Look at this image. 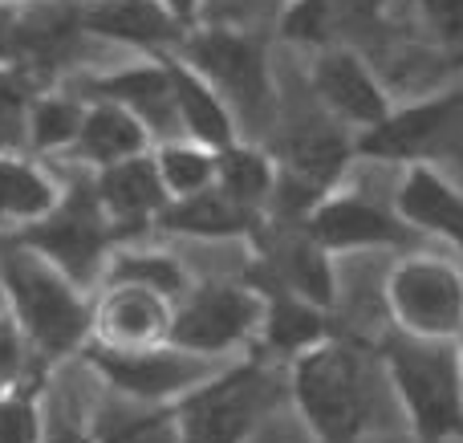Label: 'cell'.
<instances>
[{
    "label": "cell",
    "instance_id": "1",
    "mask_svg": "<svg viewBox=\"0 0 463 443\" xmlns=\"http://www.w3.org/2000/svg\"><path fill=\"white\" fill-rule=\"evenodd\" d=\"M378 366L354 342L321 338L285 363V399L313 443H366L374 423Z\"/></svg>",
    "mask_w": 463,
    "mask_h": 443
},
{
    "label": "cell",
    "instance_id": "2",
    "mask_svg": "<svg viewBox=\"0 0 463 443\" xmlns=\"http://www.w3.org/2000/svg\"><path fill=\"white\" fill-rule=\"evenodd\" d=\"M378 371L407 415L415 443L463 439V358L459 338L391 334L378 350Z\"/></svg>",
    "mask_w": 463,
    "mask_h": 443
},
{
    "label": "cell",
    "instance_id": "3",
    "mask_svg": "<svg viewBox=\"0 0 463 443\" xmlns=\"http://www.w3.org/2000/svg\"><path fill=\"white\" fill-rule=\"evenodd\" d=\"M285 379L269 366L260 350L220 363L200 387L175 399L179 443H244L277 411Z\"/></svg>",
    "mask_w": 463,
    "mask_h": 443
},
{
    "label": "cell",
    "instance_id": "4",
    "mask_svg": "<svg viewBox=\"0 0 463 443\" xmlns=\"http://www.w3.org/2000/svg\"><path fill=\"white\" fill-rule=\"evenodd\" d=\"M0 281L13 301L16 325L45 358H65L90 338V301L41 252L16 240L0 252Z\"/></svg>",
    "mask_w": 463,
    "mask_h": 443
},
{
    "label": "cell",
    "instance_id": "5",
    "mask_svg": "<svg viewBox=\"0 0 463 443\" xmlns=\"http://www.w3.org/2000/svg\"><path fill=\"white\" fill-rule=\"evenodd\" d=\"M171 53L187 61L220 98L232 106V114L264 118L277 102V78H272L269 41L236 24H208L195 21L184 29Z\"/></svg>",
    "mask_w": 463,
    "mask_h": 443
},
{
    "label": "cell",
    "instance_id": "6",
    "mask_svg": "<svg viewBox=\"0 0 463 443\" xmlns=\"http://www.w3.org/2000/svg\"><path fill=\"white\" fill-rule=\"evenodd\" d=\"M383 301L394 334L407 338H459L463 265L435 249H407L391 265Z\"/></svg>",
    "mask_w": 463,
    "mask_h": 443
},
{
    "label": "cell",
    "instance_id": "7",
    "mask_svg": "<svg viewBox=\"0 0 463 443\" xmlns=\"http://www.w3.org/2000/svg\"><path fill=\"white\" fill-rule=\"evenodd\" d=\"M264 314V293L244 281H192V289L171 309L167 342L200 358H240L256 350Z\"/></svg>",
    "mask_w": 463,
    "mask_h": 443
},
{
    "label": "cell",
    "instance_id": "8",
    "mask_svg": "<svg viewBox=\"0 0 463 443\" xmlns=\"http://www.w3.org/2000/svg\"><path fill=\"white\" fill-rule=\"evenodd\" d=\"M463 146V90L415 98L407 106H391L383 122L354 135V159H374L411 167L439 163L443 155Z\"/></svg>",
    "mask_w": 463,
    "mask_h": 443
},
{
    "label": "cell",
    "instance_id": "9",
    "mask_svg": "<svg viewBox=\"0 0 463 443\" xmlns=\"http://www.w3.org/2000/svg\"><path fill=\"white\" fill-rule=\"evenodd\" d=\"M114 240H118V236H114L110 220H106L102 203H98L94 179L70 187L65 200H57L45 216L33 220V228L21 236V244L41 252L49 265H57L73 285H81V289L98 281Z\"/></svg>",
    "mask_w": 463,
    "mask_h": 443
},
{
    "label": "cell",
    "instance_id": "10",
    "mask_svg": "<svg viewBox=\"0 0 463 443\" xmlns=\"http://www.w3.org/2000/svg\"><path fill=\"white\" fill-rule=\"evenodd\" d=\"M86 358L114 395L143 399V403H175L220 366L216 358H200L175 342H155L138 350H114L94 342Z\"/></svg>",
    "mask_w": 463,
    "mask_h": 443
},
{
    "label": "cell",
    "instance_id": "11",
    "mask_svg": "<svg viewBox=\"0 0 463 443\" xmlns=\"http://www.w3.org/2000/svg\"><path fill=\"white\" fill-rule=\"evenodd\" d=\"M252 244L256 269H260V281L256 285H272V289L297 293V297L313 301L321 309L337 306V273L334 260L317 240L309 236L305 220H277L264 216L256 224V232L248 236Z\"/></svg>",
    "mask_w": 463,
    "mask_h": 443
},
{
    "label": "cell",
    "instance_id": "12",
    "mask_svg": "<svg viewBox=\"0 0 463 443\" xmlns=\"http://www.w3.org/2000/svg\"><path fill=\"white\" fill-rule=\"evenodd\" d=\"M309 236L329 257H358V252H407L419 236L399 220V212L374 203L370 195L337 184L305 216Z\"/></svg>",
    "mask_w": 463,
    "mask_h": 443
},
{
    "label": "cell",
    "instance_id": "13",
    "mask_svg": "<svg viewBox=\"0 0 463 443\" xmlns=\"http://www.w3.org/2000/svg\"><path fill=\"white\" fill-rule=\"evenodd\" d=\"M309 90L321 102V110H326L334 122L350 127L354 135L374 127V122H383L394 106V98L386 94V86L374 73V65H370L358 49L345 45V41L313 49Z\"/></svg>",
    "mask_w": 463,
    "mask_h": 443
},
{
    "label": "cell",
    "instance_id": "14",
    "mask_svg": "<svg viewBox=\"0 0 463 443\" xmlns=\"http://www.w3.org/2000/svg\"><path fill=\"white\" fill-rule=\"evenodd\" d=\"M171 309H175V301L146 289V285L102 281V293L90 306V334L98 338V346L114 350L155 346V342H167Z\"/></svg>",
    "mask_w": 463,
    "mask_h": 443
},
{
    "label": "cell",
    "instance_id": "15",
    "mask_svg": "<svg viewBox=\"0 0 463 443\" xmlns=\"http://www.w3.org/2000/svg\"><path fill=\"white\" fill-rule=\"evenodd\" d=\"M391 208L419 240H448L463 252V187L443 175L439 163L402 167V184L394 187Z\"/></svg>",
    "mask_w": 463,
    "mask_h": 443
},
{
    "label": "cell",
    "instance_id": "16",
    "mask_svg": "<svg viewBox=\"0 0 463 443\" xmlns=\"http://www.w3.org/2000/svg\"><path fill=\"white\" fill-rule=\"evenodd\" d=\"M94 192L102 203L106 220H110L114 236H135V232H155V220L167 208V187H163L159 171H155L151 151L130 155L122 163L94 171Z\"/></svg>",
    "mask_w": 463,
    "mask_h": 443
},
{
    "label": "cell",
    "instance_id": "17",
    "mask_svg": "<svg viewBox=\"0 0 463 443\" xmlns=\"http://www.w3.org/2000/svg\"><path fill=\"white\" fill-rule=\"evenodd\" d=\"M86 98H106V102L130 110L151 138H175L179 135V118H175V102H171V78L163 53H146L143 61L118 65L110 73H98L94 81H86Z\"/></svg>",
    "mask_w": 463,
    "mask_h": 443
},
{
    "label": "cell",
    "instance_id": "18",
    "mask_svg": "<svg viewBox=\"0 0 463 443\" xmlns=\"http://www.w3.org/2000/svg\"><path fill=\"white\" fill-rule=\"evenodd\" d=\"M78 24L106 41L135 45L143 53H167L184 37V24L159 0H90L78 13Z\"/></svg>",
    "mask_w": 463,
    "mask_h": 443
},
{
    "label": "cell",
    "instance_id": "19",
    "mask_svg": "<svg viewBox=\"0 0 463 443\" xmlns=\"http://www.w3.org/2000/svg\"><path fill=\"white\" fill-rule=\"evenodd\" d=\"M163 65H167L171 78V102H175V118H179V135L192 138V143H203L212 151H224L228 143L240 138V122L232 114V106L187 61H179L175 53H163Z\"/></svg>",
    "mask_w": 463,
    "mask_h": 443
},
{
    "label": "cell",
    "instance_id": "20",
    "mask_svg": "<svg viewBox=\"0 0 463 443\" xmlns=\"http://www.w3.org/2000/svg\"><path fill=\"white\" fill-rule=\"evenodd\" d=\"M264 293V314H260V334H256V350L264 358H280L288 363L293 354L317 346L321 338L334 334L329 325V309L313 306V301L297 297V293L272 289V285H256Z\"/></svg>",
    "mask_w": 463,
    "mask_h": 443
},
{
    "label": "cell",
    "instance_id": "21",
    "mask_svg": "<svg viewBox=\"0 0 463 443\" xmlns=\"http://www.w3.org/2000/svg\"><path fill=\"white\" fill-rule=\"evenodd\" d=\"M260 220L252 212L236 208L224 192L203 187L195 195L171 200L155 220V232L163 236H184V240H248Z\"/></svg>",
    "mask_w": 463,
    "mask_h": 443
},
{
    "label": "cell",
    "instance_id": "22",
    "mask_svg": "<svg viewBox=\"0 0 463 443\" xmlns=\"http://www.w3.org/2000/svg\"><path fill=\"white\" fill-rule=\"evenodd\" d=\"M151 130L135 118L130 110L106 102V98H90V106L81 110V127L73 135V155L90 167H110V163H122L130 155L151 151Z\"/></svg>",
    "mask_w": 463,
    "mask_h": 443
},
{
    "label": "cell",
    "instance_id": "23",
    "mask_svg": "<svg viewBox=\"0 0 463 443\" xmlns=\"http://www.w3.org/2000/svg\"><path fill=\"white\" fill-rule=\"evenodd\" d=\"M216 192H224L236 208L252 212L256 220L269 216L272 192H277V159L264 146H252L244 138L216 151Z\"/></svg>",
    "mask_w": 463,
    "mask_h": 443
},
{
    "label": "cell",
    "instance_id": "24",
    "mask_svg": "<svg viewBox=\"0 0 463 443\" xmlns=\"http://www.w3.org/2000/svg\"><path fill=\"white\" fill-rule=\"evenodd\" d=\"M94 443H179L175 407L171 403H143V399L114 395L90 419Z\"/></svg>",
    "mask_w": 463,
    "mask_h": 443
},
{
    "label": "cell",
    "instance_id": "25",
    "mask_svg": "<svg viewBox=\"0 0 463 443\" xmlns=\"http://www.w3.org/2000/svg\"><path fill=\"white\" fill-rule=\"evenodd\" d=\"M102 281H130L146 285V289L163 293V297L179 301L192 289L195 277L187 273V265L167 249H110L102 269Z\"/></svg>",
    "mask_w": 463,
    "mask_h": 443
},
{
    "label": "cell",
    "instance_id": "26",
    "mask_svg": "<svg viewBox=\"0 0 463 443\" xmlns=\"http://www.w3.org/2000/svg\"><path fill=\"white\" fill-rule=\"evenodd\" d=\"M151 159L167 187V200H184V195H195L216 184V151L184 135L151 143Z\"/></svg>",
    "mask_w": 463,
    "mask_h": 443
},
{
    "label": "cell",
    "instance_id": "27",
    "mask_svg": "<svg viewBox=\"0 0 463 443\" xmlns=\"http://www.w3.org/2000/svg\"><path fill=\"white\" fill-rule=\"evenodd\" d=\"M366 0H288L280 33L297 45H334L342 41V29L354 21L358 13H366Z\"/></svg>",
    "mask_w": 463,
    "mask_h": 443
},
{
    "label": "cell",
    "instance_id": "28",
    "mask_svg": "<svg viewBox=\"0 0 463 443\" xmlns=\"http://www.w3.org/2000/svg\"><path fill=\"white\" fill-rule=\"evenodd\" d=\"M53 203H57V187L49 184V175H41L29 163L0 159V216L37 220Z\"/></svg>",
    "mask_w": 463,
    "mask_h": 443
},
{
    "label": "cell",
    "instance_id": "29",
    "mask_svg": "<svg viewBox=\"0 0 463 443\" xmlns=\"http://www.w3.org/2000/svg\"><path fill=\"white\" fill-rule=\"evenodd\" d=\"M81 110H86V106L65 94H49V98L29 102V138H24V143H33L37 151L70 146L81 127Z\"/></svg>",
    "mask_w": 463,
    "mask_h": 443
},
{
    "label": "cell",
    "instance_id": "30",
    "mask_svg": "<svg viewBox=\"0 0 463 443\" xmlns=\"http://www.w3.org/2000/svg\"><path fill=\"white\" fill-rule=\"evenodd\" d=\"M29 81L21 73H0V151L29 138Z\"/></svg>",
    "mask_w": 463,
    "mask_h": 443
},
{
    "label": "cell",
    "instance_id": "31",
    "mask_svg": "<svg viewBox=\"0 0 463 443\" xmlns=\"http://www.w3.org/2000/svg\"><path fill=\"white\" fill-rule=\"evenodd\" d=\"M0 443H45V419L29 395L0 399Z\"/></svg>",
    "mask_w": 463,
    "mask_h": 443
},
{
    "label": "cell",
    "instance_id": "32",
    "mask_svg": "<svg viewBox=\"0 0 463 443\" xmlns=\"http://www.w3.org/2000/svg\"><path fill=\"white\" fill-rule=\"evenodd\" d=\"M423 24L443 49L459 53L463 49V0H419Z\"/></svg>",
    "mask_w": 463,
    "mask_h": 443
},
{
    "label": "cell",
    "instance_id": "33",
    "mask_svg": "<svg viewBox=\"0 0 463 443\" xmlns=\"http://www.w3.org/2000/svg\"><path fill=\"white\" fill-rule=\"evenodd\" d=\"M29 346L33 342L24 338V330L16 325V317L0 314V391L16 387L21 374L29 371Z\"/></svg>",
    "mask_w": 463,
    "mask_h": 443
},
{
    "label": "cell",
    "instance_id": "34",
    "mask_svg": "<svg viewBox=\"0 0 463 443\" xmlns=\"http://www.w3.org/2000/svg\"><path fill=\"white\" fill-rule=\"evenodd\" d=\"M244 443H313L309 439V431L297 423V415L288 411V415H280V411H272L269 419L260 423V428L252 431Z\"/></svg>",
    "mask_w": 463,
    "mask_h": 443
},
{
    "label": "cell",
    "instance_id": "35",
    "mask_svg": "<svg viewBox=\"0 0 463 443\" xmlns=\"http://www.w3.org/2000/svg\"><path fill=\"white\" fill-rule=\"evenodd\" d=\"M159 5L167 8V13L175 16V21L187 29V24H195V21H200V5H203V0H159Z\"/></svg>",
    "mask_w": 463,
    "mask_h": 443
},
{
    "label": "cell",
    "instance_id": "36",
    "mask_svg": "<svg viewBox=\"0 0 463 443\" xmlns=\"http://www.w3.org/2000/svg\"><path fill=\"white\" fill-rule=\"evenodd\" d=\"M45 443H94V439H90V436H78L73 428H57L53 439H45Z\"/></svg>",
    "mask_w": 463,
    "mask_h": 443
},
{
    "label": "cell",
    "instance_id": "37",
    "mask_svg": "<svg viewBox=\"0 0 463 443\" xmlns=\"http://www.w3.org/2000/svg\"><path fill=\"white\" fill-rule=\"evenodd\" d=\"M459 358H463V330H459Z\"/></svg>",
    "mask_w": 463,
    "mask_h": 443
},
{
    "label": "cell",
    "instance_id": "38",
    "mask_svg": "<svg viewBox=\"0 0 463 443\" xmlns=\"http://www.w3.org/2000/svg\"><path fill=\"white\" fill-rule=\"evenodd\" d=\"M456 57H459V65H463V49H459V53H456Z\"/></svg>",
    "mask_w": 463,
    "mask_h": 443
}]
</instances>
